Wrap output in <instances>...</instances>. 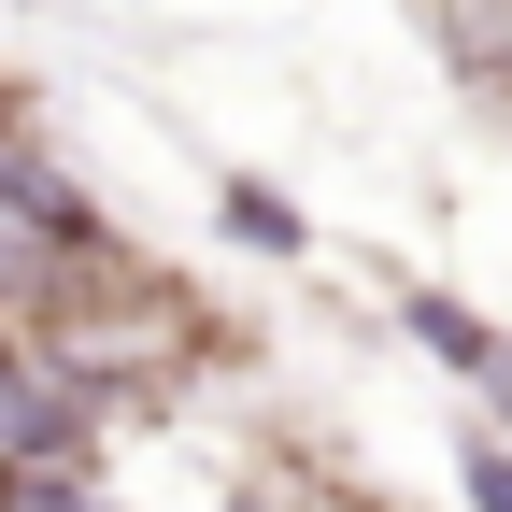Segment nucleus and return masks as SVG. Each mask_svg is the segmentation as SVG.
<instances>
[{
  "label": "nucleus",
  "instance_id": "f03ea898",
  "mask_svg": "<svg viewBox=\"0 0 512 512\" xmlns=\"http://www.w3.org/2000/svg\"><path fill=\"white\" fill-rule=\"evenodd\" d=\"M399 328H413V342H427L441 370L470 384V370H484V342H498V313H470L456 285H399Z\"/></svg>",
  "mask_w": 512,
  "mask_h": 512
},
{
  "label": "nucleus",
  "instance_id": "0eeeda50",
  "mask_svg": "<svg viewBox=\"0 0 512 512\" xmlns=\"http://www.w3.org/2000/svg\"><path fill=\"white\" fill-rule=\"evenodd\" d=\"M72 512H128V498H100V484H86V498H72Z\"/></svg>",
  "mask_w": 512,
  "mask_h": 512
},
{
  "label": "nucleus",
  "instance_id": "423d86ee",
  "mask_svg": "<svg viewBox=\"0 0 512 512\" xmlns=\"http://www.w3.org/2000/svg\"><path fill=\"white\" fill-rule=\"evenodd\" d=\"M228 512H313V498H228Z\"/></svg>",
  "mask_w": 512,
  "mask_h": 512
},
{
  "label": "nucleus",
  "instance_id": "20e7f679",
  "mask_svg": "<svg viewBox=\"0 0 512 512\" xmlns=\"http://www.w3.org/2000/svg\"><path fill=\"white\" fill-rule=\"evenodd\" d=\"M456 484H470V512H512V441H498L484 413L456 427Z\"/></svg>",
  "mask_w": 512,
  "mask_h": 512
},
{
  "label": "nucleus",
  "instance_id": "39448f33",
  "mask_svg": "<svg viewBox=\"0 0 512 512\" xmlns=\"http://www.w3.org/2000/svg\"><path fill=\"white\" fill-rule=\"evenodd\" d=\"M470 399H484V427H498V441H512V328H498V342H484V370H470Z\"/></svg>",
  "mask_w": 512,
  "mask_h": 512
},
{
  "label": "nucleus",
  "instance_id": "7ed1b4c3",
  "mask_svg": "<svg viewBox=\"0 0 512 512\" xmlns=\"http://www.w3.org/2000/svg\"><path fill=\"white\" fill-rule=\"evenodd\" d=\"M214 228H228L242 256H299V242H313V228H299V200H285L271 171H228V185H214Z\"/></svg>",
  "mask_w": 512,
  "mask_h": 512
},
{
  "label": "nucleus",
  "instance_id": "f257e3e1",
  "mask_svg": "<svg viewBox=\"0 0 512 512\" xmlns=\"http://www.w3.org/2000/svg\"><path fill=\"white\" fill-rule=\"evenodd\" d=\"M0 214H15V228H29L43 256H114V242H128V228H114V214L86 200V171L57 157V143H29V128L0 143Z\"/></svg>",
  "mask_w": 512,
  "mask_h": 512
}]
</instances>
